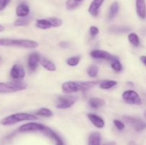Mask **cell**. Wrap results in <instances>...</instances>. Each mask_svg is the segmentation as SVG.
I'll list each match as a JSON object with an SVG mask.
<instances>
[{
    "instance_id": "obj_1",
    "label": "cell",
    "mask_w": 146,
    "mask_h": 145,
    "mask_svg": "<svg viewBox=\"0 0 146 145\" xmlns=\"http://www.w3.org/2000/svg\"><path fill=\"white\" fill-rule=\"evenodd\" d=\"M97 81H68L61 85L63 92L65 94H71L79 91H86L97 85Z\"/></svg>"
},
{
    "instance_id": "obj_2",
    "label": "cell",
    "mask_w": 146,
    "mask_h": 145,
    "mask_svg": "<svg viewBox=\"0 0 146 145\" xmlns=\"http://www.w3.org/2000/svg\"><path fill=\"white\" fill-rule=\"evenodd\" d=\"M38 118L36 115L32 114L26 113V112H18V113L12 114L6 117L3 118L0 123L4 126H9L14 125L18 122H24V121H34L37 120Z\"/></svg>"
},
{
    "instance_id": "obj_3",
    "label": "cell",
    "mask_w": 146,
    "mask_h": 145,
    "mask_svg": "<svg viewBox=\"0 0 146 145\" xmlns=\"http://www.w3.org/2000/svg\"><path fill=\"white\" fill-rule=\"evenodd\" d=\"M0 45L2 46H14L24 48H36L38 44L36 41L28 39H11L1 38Z\"/></svg>"
},
{
    "instance_id": "obj_4",
    "label": "cell",
    "mask_w": 146,
    "mask_h": 145,
    "mask_svg": "<svg viewBox=\"0 0 146 145\" xmlns=\"http://www.w3.org/2000/svg\"><path fill=\"white\" fill-rule=\"evenodd\" d=\"M27 85L20 80L11 82H0V93H12L27 89Z\"/></svg>"
},
{
    "instance_id": "obj_5",
    "label": "cell",
    "mask_w": 146,
    "mask_h": 145,
    "mask_svg": "<svg viewBox=\"0 0 146 145\" xmlns=\"http://www.w3.org/2000/svg\"><path fill=\"white\" fill-rule=\"evenodd\" d=\"M77 99V97L73 95H61L57 99L56 107L59 109H68L75 104Z\"/></svg>"
},
{
    "instance_id": "obj_6",
    "label": "cell",
    "mask_w": 146,
    "mask_h": 145,
    "mask_svg": "<svg viewBox=\"0 0 146 145\" xmlns=\"http://www.w3.org/2000/svg\"><path fill=\"white\" fill-rule=\"evenodd\" d=\"M122 98L126 103L130 105H140L142 104L141 97L139 96L138 92L133 90H128L123 92L122 94Z\"/></svg>"
},
{
    "instance_id": "obj_7",
    "label": "cell",
    "mask_w": 146,
    "mask_h": 145,
    "mask_svg": "<svg viewBox=\"0 0 146 145\" xmlns=\"http://www.w3.org/2000/svg\"><path fill=\"white\" fill-rule=\"evenodd\" d=\"M123 119L125 122L132 125L133 127L137 132H141V131L144 130L146 128V122L139 118L126 115V116L123 117Z\"/></svg>"
},
{
    "instance_id": "obj_8",
    "label": "cell",
    "mask_w": 146,
    "mask_h": 145,
    "mask_svg": "<svg viewBox=\"0 0 146 145\" xmlns=\"http://www.w3.org/2000/svg\"><path fill=\"white\" fill-rule=\"evenodd\" d=\"M45 125L37 122H29L21 125L19 128L20 132H43L46 128Z\"/></svg>"
},
{
    "instance_id": "obj_9",
    "label": "cell",
    "mask_w": 146,
    "mask_h": 145,
    "mask_svg": "<svg viewBox=\"0 0 146 145\" xmlns=\"http://www.w3.org/2000/svg\"><path fill=\"white\" fill-rule=\"evenodd\" d=\"M90 55L92 58L98 60H105L107 61H113L117 57L111 55L108 51H103V50H94L90 53Z\"/></svg>"
},
{
    "instance_id": "obj_10",
    "label": "cell",
    "mask_w": 146,
    "mask_h": 145,
    "mask_svg": "<svg viewBox=\"0 0 146 145\" xmlns=\"http://www.w3.org/2000/svg\"><path fill=\"white\" fill-rule=\"evenodd\" d=\"M26 72L24 67L20 64H15L10 71V76L14 80H19L25 77Z\"/></svg>"
},
{
    "instance_id": "obj_11",
    "label": "cell",
    "mask_w": 146,
    "mask_h": 145,
    "mask_svg": "<svg viewBox=\"0 0 146 145\" xmlns=\"http://www.w3.org/2000/svg\"><path fill=\"white\" fill-rule=\"evenodd\" d=\"M40 58L39 55L37 53H32L29 55L28 58V67L29 69L31 71H35L36 68H38V63H40Z\"/></svg>"
},
{
    "instance_id": "obj_12",
    "label": "cell",
    "mask_w": 146,
    "mask_h": 145,
    "mask_svg": "<svg viewBox=\"0 0 146 145\" xmlns=\"http://www.w3.org/2000/svg\"><path fill=\"white\" fill-rule=\"evenodd\" d=\"M41 132H42L44 135H46V136H48V137L51 138V139L55 141L56 145H64V142H63L61 137H60L54 130H52L51 128L48 127H46L44 130Z\"/></svg>"
},
{
    "instance_id": "obj_13",
    "label": "cell",
    "mask_w": 146,
    "mask_h": 145,
    "mask_svg": "<svg viewBox=\"0 0 146 145\" xmlns=\"http://www.w3.org/2000/svg\"><path fill=\"white\" fill-rule=\"evenodd\" d=\"M87 117H88V119L92 122L93 125L96 127L97 128L101 129V128H104V126H105V122H104V119L100 116H98V115H96V114L88 113L87 115Z\"/></svg>"
},
{
    "instance_id": "obj_14",
    "label": "cell",
    "mask_w": 146,
    "mask_h": 145,
    "mask_svg": "<svg viewBox=\"0 0 146 145\" xmlns=\"http://www.w3.org/2000/svg\"><path fill=\"white\" fill-rule=\"evenodd\" d=\"M105 0H94L88 8V12L93 16H97L99 14V9Z\"/></svg>"
},
{
    "instance_id": "obj_15",
    "label": "cell",
    "mask_w": 146,
    "mask_h": 145,
    "mask_svg": "<svg viewBox=\"0 0 146 145\" xmlns=\"http://www.w3.org/2000/svg\"><path fill=\"white\" fill-rule=\"evenodd\" d=\"M136 12L138 16L142 19L146 17V4L145 0H135Z\"/></svg>"
},
{
    "instance_id": "obj_16",
    "label": "cell",
    "mask_w": 146,
    "mask_h": 145,
    "mask_svg": "<svg viewBox=\"0 0 146 145\" xmlns=\"http://www.w3.org/2000/svg\"><path fill=\"white\" fill-rule=\"evenodd\" d=\"M30 9L29 7L25 3L20 4L16 9V14L17 16L22 18V17H27L29 14Z\"/></svg>"
},
{
    "instance_id": "obj_17",
    "label": "cell",
    "mask_w": 146,
    "mask_h": 145,
    "mask_svg": "<svg viewBox=\"0 0 146 145\" xmlns=\"http://www.w3.org/2000/svg\"><path fill=\"white\" fill-rule=\"evenodd\" d=\"M101 134L98 132H94L89 135L88 145H101Z\"/></svg>"
},
{
    "instance_id": "obj_18",
    "label": "cell",
    "mask_w": 146,
    "mask_h": 145,
    "mask_svg": "<svg viewBox=\"0 0 146 145\" xmlns=\"http://www.w3.org/2000/svg\"><path fill=\"white\" fill-rule=\"evenodd\" d=\"M88 105L93 109H98L101 107H104L106 105V102L101 98H92L88 101Z\"/></svg>"
},
{
    "instance_id": "obj_19",
    "label": "cell",
    "mask_w": 146,
    "mask_h": 145,
    "mask_svg": "<svg viewBox=\"0 0 146 145\" xmlns=\"http://www.w3.org/2000/svg\"><path fill=\"white\" fill-rule=\"evenodd\" d=\"M40 64L44 69L47 70L48 71H55L56 69L55 64L51 61L46 59V58H42L40 60Z\"/></svg>"
},
{
    "instance_id": "obj_20",
    "label": "cell",
    "mask_w": 146,
    "mask_h": 145,
    "mask_svg": "<svg viewBox=\"0 0 146 145\" xmlns=\"http://www.w3.org/2000/svg\"><path fill=\"white\" fill-rule=\"evenodd\" d=\"M131 31V28L128 26H113L108 28V31L113 34H125Z\"/></svg>"
},
{
    "instance_id": "obj_21",
    "label": "cell",
    "mask_w": 146,
    "mask_h": 145,
    "mask_svg": "<svg viewBox=\"0 0 146 145\" xmlns=\"http://www.w3.org/2000/svg\"><path fill=\"white\" fill-rule=\"evenodd\" d=\"M36 26L40 29H48L52 28V25L49 18L47 19H38L36 21Z\"/></svg>"
},
{
    "instance_id": "obj_22",
    "label": "cell",
    "mask_w": 146,
    "mask_h": 145,
    "mask_svg": "<svg viewBox=\"0 0 146 145\" xmlns=\"http://www.w3.org/2000/svg\"><path fill=\"white\" fill-rule=\"evenodd\" d=\"M119 10V4L117 1H114L112 3L109 9V13H108V18L112 19L115 16Z\"/></svg>"
},
{
    "instance_id": "obj_23",
    "label": "cell",
    "mask_w": 146,
    "mask_h": 145,
    "mask_svg": "<svg viewBox=\"0 0 146 145\" xmlns=\"http://www.w3.org/2000/svg\"><path fill=\"white\" fill-rule=\"evenodd\" d=\"M128 41L132 44L133 46L138 47L141 45V40H140L139 36L135 33H131L128 34Z\"/></svg>"
},
{
    "instance_id": "obj_24",
    "label": "cell",
    "mask_w": 146,
    "mask_h": 145,
    "mask_svg": "<svg viewBox=\"0 0 146 145\" xmlns=\"http://www.w3.org/2000/svg\"><path fill=\"white\" fill-rule=\"evenodd\" d=\"M117 84L118 82L115 80H105L100 84L99 87L102 90H109L115 86Z\"/></svg>"
},
{
    "instance_id": "obj_25",
    "label": "cell",
    "mask_w": 146,
    "mask_h": 145,
    "mask_svg": "<svg viewBox=\"0 0 146 145\" xmlns=\"http://www.w3.org/2000/svg\"><path fill=\"white\" fill-rule=\"evenodd\" d=\"M36 114L39 116L44 117H51L53 116V112L51 109H48V108L43 107L39 109L38 110L36 111Z\"/></svg>"
},
{
    "instance_id": "obj_26",
    "label": "cell",
    "mask_w": 146,
    "mask_h": 145,
    "mask_svg": "<svg viewBox=\"0 0 146 145\" xmlns=\"http://www.w3.org/2000/svg\"><path fill=\"white\" fill-rule=\"evenodd\" d=\"M111 68L115 72H121L123 71V65L121 64V63L120 62L119 60L118 59V58H116L115 59H114L113 61H111Z\"/></svg>"
},
{
    "instance_id": "obj_27",
    "label": "cell",
    "mask_w": 146,
    "mask_h": 145,
    "mask_svg": "<svg viewBox=\"0 0 146 145\" xmlns=\"http://www.w3.org/2000/svg\"><path fill=\"white\" fill-rule=\"evenodd\" d=\"M87 73L91 78H95L98 73V68L95 65H90L87 69Z\"/></svg>"
},
{
    "instance_id": "obj_28",
    "label": "cell",
    "mask_w": 146,
    "mask_h": 145,
    "mask_svg": "<svg viewBox=\"0 0 146 145\" xmlns=\"http://www.w3.org/2000/svg\"><path fill=\"white\" fill-rule=\"evenodd\" d=\"M30 20H31V18L29 17H22V18H20L19 19H17L14 23V25L15 26H26L28 24H29Z\"/></svg>"
},
{
    "instance_id": "obj_29",
    "label": "cell",
    "mask_w": 146,
    "mask_h": 145,
    "mask_svg": "<svg viewBox=\"0 0 146 145\" xmlns=\"http://www.w3.org/2000/svg\"><path fill=\"white\" fill-rule=\"evenodd\" d=\"M80 60H81V57L78 56V55L70 57L69 58H68V59L66 60V63L68 64L69 66H76V65L79 63Z\"/></svg>"
},
{
    "instance_id": "obj_30",
    "label": "cell",
    "mask_w": 146,
    "mask_h": 145,
    "mask_svg": "<svg viewBox=\"0 0 146 145\" xmlns=\"http://www.w3.org/2000/svg\"><path fill=\"white\" fill-rule=\"evenodd\" d=\"M81 2L76 0H67L66 2V7L68 10H73L77 8L80 5Z\"/></svg>"
},
{
    "instance_id": "obj_31",
    "label": "cell",
    "mask_w": 146,
    "mask_h": 145,
    "mask_svg": "<svg viewBox=\"0 0 146 145\" xmlns=\"http://www.w3.org/2000/svg\"><path fill=\"white\" fill-rule=\"evenodd\" d=\"M49 20L51 23V25H52V28L61 26L63 24L62 20L60 19L59 18H57V17H51V18H49Z\"/></svg>"
},
{
    "instance_id": "obj_32",
    "label": "cell",
    "mask_w": 146,
    "mask_h": 145,
    "mask_svg": "<svg viewBox=\"0 0 146 145\" xmlns=\"http://www.w3.org/2000/svg\"><path fill=\"white\" fill-rule=\"evenodd\" d=\"M113 125H115V127L117 128V129H118V130L120 131H122L125 129V124H124L123 122H121V120H118V119H114Z\"/></svg>"
},
{
    "instance_id": "obj_33",
    "label": "cell",
    "mask_w": 146,
    "mask_h": 145,
    "mask_svg": "<svg viewBox=\"0 0 146 145\" xmlns=\"http://www.w3.org/2000/svg\"><path fill=\"white\" fill-rule=\"evenodd\" d=\"M89 33L91 38H94V37H96L98 34V33H99V29H98V27L95 26H92L90 27Z\"/></svg>"
},
{
    "instance_id": "obj_34",
    "label": "cell",
    "mask_w": 146,
    "mask_h": 145,
    "mask_svg": "<svg viewBox=\"0 0 146 145\" xmlns=\"http://www.w3.org/2000/svg\"><path fill=\"white\" fill-rule=\"evenodd\" d=\"M9 2L10 0H0V11L4 10Z\"/></svg>"
},
{
    "instance_id": "obj_35",
    "label": "cell",
    "mask_w": 146,
    "mask_h": 145,
    "mask_svg": "<svg viewBox=\"0 0 146 145\" xmlns=\"http://www.w3.org/2000/svg\"><path fill=\"white\" fill-rule=\"evenodd\" d=\"M60 46L62 47V48H67V47H68V44L66 41H63V42L60 43Z\"/></svg>"
},
{
    "instance_id": "obj_36",
    "label": "cell",
    "mask_w": 146,
    "mask_h": 145,
    "mask_svg": "<svg viewBox=\"0 0 146 145\" xmlns=\"http://www.w3.org/2000/svg\"><path fill=\"white\" fill-rule=\"evenodd\" d=\"M140 59H141V62H142L143 63L144 65L146 66V56L145 55H142V56H141Z\"/></svg>"
},
{
    "instance_id": "obj_37",
    "label": "cell",
    "mask_w": 146,
    "mask_h": 145,
    "mask_svg": "<svg viewBox=\"0 0 146 145\" xmlns=\"http://www.w3.org/2000/svg\"><path fill=\"white\" fill-rule=\"evenodd\" d=\"M103 145H116V143L115 142H108L104 143Z\"/></svg>"
},
{
    "instance_id": "obj_38",
    "label": "cell",
    "mask_w": 146,
    "mask_h": 145,
    "mask_svg": "<svg viewBox=\"0 0 146 145\" xmlns=\"http://www.w3.org/2000/svg\"><path fill=\"white\" fill-rule=\"evenodd\" d=\"M4 30H5L4 27L2 25H1V24H0V32H2V31H4Z\"/></svg>"
},
{
    "instance_id": "obj_39",
    "label": "cell",
    "mask_w": 146,
    "mask_h": 145,
    "mask_svg": "<svg viewBox=\"0 0 146 145\" xmlns=\"http://www.w3.org/2000/svg\"><path fill=\"white\" fill-rule=\"evenodd\" d=\"M128 145H138V144H137L135 142H133V141H131V142H130L129 143H128Z\"/></svg>"
},
{
    "instance_id": "obj_40",
    "label": "cell",
    "mask_w": 146,
    "mask_h": 145,
    "mask_svg": "<svg viewBox=\"0 0 146 145\" xmlns=\"http://www.w3.org/2000/svg\"><path fill=\"white\" fill-rule=\"evenodd\" d=\"M144 116H145V117L146 118V110L145 111V112H144Z\"/></svg>"
},
{
    "instance_id": "obj_41",
    "label": "cell",
    "mask_w": 146,
    "mask_h": 145,
    "mask_svg": "<svg viewBox=\"0 0 146 145\" xmlns=\"http://www.w3.org/2000/svg\"><path fill=\"white\" fill-rule=\"evenodd\" d=\"M76 1H79V2H81V1H83V0H76Z\"/></svg>"
},
{
    "instance_id": "obj_42",
    "label": "cell",
    "mask_w": 146,
    "mask_h": 145,
    "mask_svg": "<svg viewBox=\"0 0 146 145\" xmlns=\"http://www.w3.org/2000/svg\"><path fill=\"white\" fill-rule=\"evenodd\" d=\"M0 60H1V57H0Z\"/></svg>"
}]
</instances>
